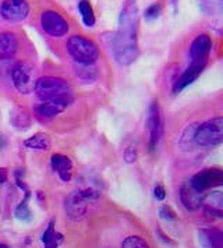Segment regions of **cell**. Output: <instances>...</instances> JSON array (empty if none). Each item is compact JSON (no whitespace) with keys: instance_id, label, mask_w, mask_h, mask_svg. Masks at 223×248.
Segmentation results:
<instances>
[{"instance_id":"obj_18","label":"cell","mask_w":223,"mask_h":248,"mask_svg":"<svg viewBox=\"0 0 223 248\" xmlns=\"http://www.w3.org/2000/svg\"><path fill=\"white\" fill-rule=\"evenodd\" d=\"M204 67L202 66H197V64H189V67L186 68V71L176 79L175 87H173V92L177 93L180 91H183L187 85L192 84L195 79L198 78L201 73H202Z\"/></svg>"},{"instance_id":"obj_6","label":"cell","mask_w":223,"mask_h":248,"mask_svg":"<svg viewBox=\"0 0 223 248\" xmlns=\"http://www.w3.org/2000/svg\"><path fill=\"white\" fill-rule=\"evenodd\" d=\"M41 27L45 32L55 38H62L68 32L67 21L55 10H46L41 14Z\"/></svg>"},{"instance_id":"obj_31","label":"cell","mask_w":223,"mask_h":248,"mask_svg":"<svg viewBox=\"0 0 223 248\" xmlns=\"http://www.w3.org/2000/svg\"><path fill=\"white\" fill-rule=\"evenodd\" d=\"M6 180H7V170L1 168V169H0V184L4 183Z\"/></svg>"},{"instance_id":"obj_27","label":"cell","mask_w":223,"mask_h":248,"mask_svg":"<svg viewBox=\"0 0 223 248\" xmlns=\"http://www.w3.org/2000/svg\"><path fill=\"white\" fill-rule=\"evenodd\" d=\"M160 12H162V6L159 3H154L145 10V17L148 20H154V18H158L160 16Z\"/></svg>"},{"instance_id":"obj_2","label":"cell","mask_w":223,"mask_h":248,"mask_svg":"<svg viewBox=\"0 0 223 248\" xmlns=\"http://www.w3.org/2000/svg\"><path fill=\"white\" fill-rule=\"evenodd\" d=\"M35 93L41 101H52V99H73V90L70 84L59 77H42L36 79Z\"/></svg>"},{"instance_id":"obj_28","label":"cell","mask_w":223,"mask_h":248,"mask_svg":"<svg viewBox=\"0 0 223 248\" xmlns=\"http://www.w3.org/2000/svg\"><path fill=\"white\" fill-rule=\"evenodd\" d=\"M160 216L163 217V219H166V220H173V219H176V214H175V211L170 208V206H167V205H163L162 208H160Z\"/></svg>"},{"instance_id":"obj_7","label":"cell","mask_w":223,"mask_h":248,"mask_svg":"<svg viewBox=\"0 0 223 248\" xmlns=\"http://www.w3.org/2000/svg\"><path fill=\"white\" fill-rule=\"evenodd\" d=\"M212 49V39L209 35L201 34L198 35L192 44L190 46V64H197V66H207L208 57Z\"/></svg>"},{"instance_id":"obj_19","label":"cell","mask_w":223,"mask_h":248,"mask_svg":"<svg viewBox=\"0 0 223 248\" xmlns=\"http://www.w3.org/2000/svg\"><path fill=\"white\" fill-rule=\"evenodd\" d=\"M198 234L204 248H223V233L219 229H201Z\"/></svg>"},{"instance_id":"obj_29","label":"cell","mask_w":223,"mask_h":248,"mask_svg":"<svg viewBox=\"0 0 223 248\" xmlns=\"http://www.w3.org/2000/svg\"><path fill=\"white\" fill-rule=\"evenodd\" d=\"M154 194H155L156 200H159V201H163L165 197H166V191H165V188L162 186H156L155 190H154Z\"/></svg>"},{"instance_id":"obj_30","label":"cell","mask_w":223,"mask_h":248,"mask_svg":"<svg viewBox=\"0 0 223 248\" xmlns=\"http://www.w3.org/2000/svg\"><path fill=\"white\" fill-rule=\"evenodd\" d=\"M135 156H137V154H135V151H134L133 148H130V149L126 151V160H127V162H133V160H135Z\"/></svg>"},{"instance_id":"obj_13","label":"cell","mask_w":223,"mask_h":248,"mask_svg":"<svg viewBox=\"0 0 223 248\" xmlns=\"http://www.w3.org/2000/svg\"><path fill=\"white\" fill-rule=\"evenodd\" d=\"M78 191L81 192V195L91 202V201H98L102 192L100 187V181L98 179H94L92 176L87 177H81L78 180Z\"/></svg>"},{"instance_id":"obj_25","label":"cell","mask_w":223,"mask_h":248,"mask_svg":"<svg viewBox=\"0 0 223 248\" xmlns=\"http://www.w3.org/2000/svg\"><path fill=\"white\" fill-rule=\"evenodd\" d=\"M28 198H30V191H28V188H25V200L16 208V217L22 222L31 220V211L28 209V203H27Z\"/></svg>"},{"instance_id":"obj_24","label":"cell","mask_w":223,"mask_h":248,"mask_svg":"<svg viewBox=\"0 0 223 248\" xmlns=\"http://www.w3.org/2000/svg\"><path fill=\"white\" fill-rule=\"evenodd\" d=\"M222 0H204L201 7L208 16H222Z\"/></svg>"},{"instance_id":"obj_5","label":"cell","mask_w":223,"mask_h":248,"mask_svg":"<svg viewBox=\"0 0 223 248\" xmlns=\"http://www.w3.org/2000/svg\"><path fill=\"white\" fill-rule=\"evenodd\" d=\"M11 77H13V82L18 92L31 93L35 90L36 77H35V70L31 64H28L25 62L17 63L11 71Z\"/></svg>"},{"instance_id":"obj_12","label":"cell","mask_w":223,"mask_h":248,"mask_svg":"<svg viewBox=\"0 0 223 248\" xmlns=\"http://www.w3.org/2000/svg\"><path fill=\"white\" fill-rule=\"evenodd\" d=\"M180 200L183 205L186 206V209L189 211H198L201 206L204 205V192L198 191L191 181H186L181 188H180Z\"/></svg>"},{"instance_id":"obj_20","label":"cell","mask_w":223,"mask_h":248,"mask_svg":"<svg viewBox=\"0 0 223 248\" xmlns=\"http://www.w3.org/2000/svg\"><path fill=\"white\" fill-rule=\"evenodd\" d=\"M24 145L30 149H38V151H48L50 145H52V141L48 134L44 133H38L35 136L30 137L24 141Z\"/></svg>"},{"instance_id":"obj_16","label":"cell","mask_w":223,"mask_h":248,"mask_svg":"<svg viewBox=\"0 0 223 248\" xmlns=\"http://www.w3.org/2000/svg\"><path fill=\"white\" fill-rule=\"evenodd\" d=\"M71 101L67 99H52V101H45L42 105L38 106V113L39 116L46 117V119H52L57 114L63 112L68 106V103Z\"/></svg>"},{"instance_id":"obj_23","label":"cell","mask_w":223,"mask_h":248,"mask_svg":"<svg viewBox=\"0 0 223 248\" xmlns=\"http://www.w3.org/2000/svg\"><path fill=\"white\" fill-rule=\"evenodd\" d=\"M74 71H76V76L78 77V79H81L82 82H87V84L94 82L96 79V76H98L95 67H92L91 64H78L77 63Z\"/></svg>"},{"instance_id":"obj_21","label":"cell","mask_w":223,"mask_h":248,"mask_svg":"<svg viewBox=\"0 0 223 248\" xmlns=\"http://www.w3.org/2000/svg\"><path fill=\"white\" fill-rule=\"evenodd\" d=\"M59 240H62V234H57L55 232V220H50L46 230L42 234V243L45 248H57L59 247Z\"/></svg>"},{"instance_id":"obj_10","label":"cell","mask_w":223,"mask_h":248,"mask_svg":"<svg viewBox=\"0 0 223 248\" xmlns=\"http://www.w3.org/2000/svg\"><path fill=\"white\" fill-rule=\"evenodd\" d=\"M64 212L73 222H78L84 219L88 212V201L78 190L71 191L64 198Z\"/></svg>"},{"instance_id":"obj_17","label":"cell","mask_w":223,"mask_h":248,"mask_svg":"<svg viewBox=\"0 0 223 248\" xmlns=\"http://www.w3.org/2000/svg\"><path fill=\"white\" fill-rule=\"evenodd\" d=\"M10 123L18 131H25L31 127V114L22 106H14L10 112Z\"/></svg>"},{"instance_id":"obj_3","label":"cell","mask_w":223,"mask_h":248,"mask_svg":"<svg viewBox=\"0 0 223 248\" xmlns=\"http://www.w3.org/2000/svg\"><path fill=\"white\" fill-rule=\"evenodd\" d=\"M68 55L78 64H92L99 57L98 45L82 35H71L66 44Z\"/></svg>"},{"instance_id":"obj_9","label":"cell","mask_w":223,"mask_h":248,"mask_svg":"<svg viewBox=\"0 0 223 248\" xmlns=\"http://www.w3.org/2000/svg\"><path fill=\"white\" fill-rule=\"evenodd\" d=\"M146 127L149 131V148L155 149L159 140L162 138V134H163V120H162V114H160L158 101H154L149 106Z\"/></svg>"},{"instance_id":"obj_1","label":"cell","mask_w":223,"mask_h":248,"mask_svg":"<svg viewBox=\"0 0 223 248\" xmlns=\"http://www.w3.org/2000/svg\"><path fill=\"white\" fill-rule=\"evenodd\" d=\"M138 18L140 12L134 0H127L119 17V30L111 36L113 59L120 66H130L140 55L138 49Z\"/></svg>"},{"instance_id":"obj_14","label":"cell","mask_w":223,"mask_h":248,"mask_svg":"<svg viewBox=\"0 0 223 248\" xmlns=\"http://www.w3.org/2000/svg\"><path fill=\"white\" fill-rule=\"evenodd\" d=\"M52 168L57 171V174L60 176V179L63 181L71 180V174H73V163L68 156L62 155V154H55L50 159Z\"/></svg>"},{"instance_id":"obj_4","label":"cell","mask_w":223,"mask_h":248,"mask_svg":"<svg viewBox=\"0 0 223 248\" xmlns=\"http://www.w3.org/2000/svg\"><path fill=\"white\" fill-rule=\"evenodd\" d=\"M223 142V119L216 117L207 123L198 124L194 144L197 147H216Z\"/></svg>"},{"instance_id":"obj_8","label":"cell","mask_w":223,"mask_h":248,"mask_svg":"<svg viewBox=\"0 0 223 248\" xmlns=\"http://www.w3.org/2000/svg\"><path fill=\"white\" fill-rule=\"evenodd\" d=\"M30 14V6L25 0H3L0 4V16L10 23H20Z\"/></svg>"},{"instance_id":"obj_22","label":"cell","mask_w":223,"mask_h":248,"mask_svg":"<svg viewBox=\"0 0 223 248\" xmlns=\"http://www.w3.org/2000/svg\"><path fill=\"white\" fill-rule=\"evenodd\" d=\"M78 12L81 14L82 23L85 27H94L95 25V14H94L89 0H80L78 1Z\"/></svg>"},{"instance_id":"obj_11","label":"cell","mask_w":223,"mask_h":248,"mask_svg":"<svg viewBox=\"0 0 223 248\" xmlns=\"http://www.w3.org/2000/svg\"><path fill=\"white\" fill-rule=\"evenodd\" d=\"M191 184L201 192L219 187L223 184V171L221 169H207L197 173L192 179Z\"/></svg>"},{"instance_id":"obj_15","label":"cell","mask_w":223,"mask_h":248,"mask_svg":"<svg viewBox=\"0 0 223 248\" xmlns=\"http://www.w3.org/2000/svg\"><path fill=\"white\" fill-rule=\"evenodd\" d=\"M18 42L14 34L11 32H0V60L13 59L17 53Z\"/></svg>"},{"instance_id":"obj_26","label":"cell","mask_w":223,"mask_h":248,"mask_svg":"<svg viewBox=\"0 0 223 248\" xmlns=\"http://www.w3.org/2000/svg\"><path fill=\"white\" fill-rule=\"evenodd\" d=\"M122 248H149V246L143 238L137 236H130L123 241Z\"/></svg>"}]
</instances>
